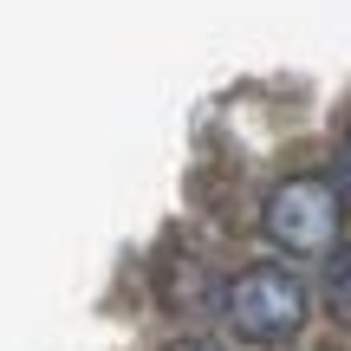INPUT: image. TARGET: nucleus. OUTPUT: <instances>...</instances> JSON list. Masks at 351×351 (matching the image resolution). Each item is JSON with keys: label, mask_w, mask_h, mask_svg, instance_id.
Instances as JSON below:
<instances>
[{"label": "nucleus", "mask_w": 351, "mask_h": 351, "mask_svg": "<svg viewBox=\"0 0 351 351\" xmlns=\"http://www.w3.org/2000/svg\"><path fill=\"white\" fill-rule=\"evenodd\" d=\"M339 182H326V176H287V182L267 195L261 208V228L267 241H274L280 254H332L339 247Z\"/></svg>", "instance_id": "2"}, {"label": "nucleus", "mask_w": 351, "mask_h": 351, "mask_svg": "<svg viewBox=\"0 0 351 351\" xmlns=\"http://www.w3.org/2000/svg\"><path fill=\"white\" fill-rule=\"evenodd\" d=\"M332 182L351 195V130H345V143H339V176H332Z\"/></svg>", "instance_id": "4"}, {"label": "nucleus", "mask_w": 351, "mask_h": 351, "mask_svg": "<svg viewBox=\"0 0 351 351\" xmlns=\"http://www.w3.org/2000/svg\"><path fill=\"white\" fill-rule=\"evenodd\" d=\"M163 351H221V345H215V339H195V332H189V339H169Z\"/></svg>", "instance_id": "5"}, {"label": "nucleus", "mask_w": 351, "mask_h": 351, "mask_svg": "<svg viewBox=\"0 0 351 351\" xmlns=\"http://www.w3.org/2000/svg\"><path fill=\"white\" fill-rule=\"evenodd\" d=\"M221 319L234 339L247 345H280L300 332L306 319V287L287 274V267H241L221 287Z\"/></svg>", "instance_id": "1"}, {"label": "nucleus", "mask_w": 351, "mask_h": 351, "mask_svg": "<svg viewBox=\"0 0 351 351\" xmlns=\"http://www.w3.org/2000/svg\"><path fill=\"white\" fill-rule=\"evenodd\" d=\"M326 306L339 319H351V241L326 254Z\"/></svg>", "instance_id": "3"}]
</instances>
